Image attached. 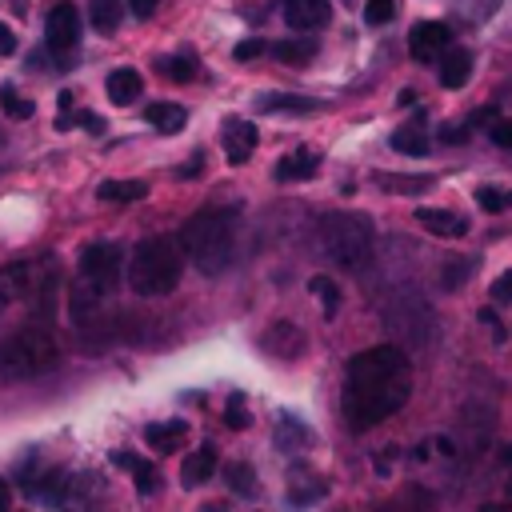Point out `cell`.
<instances>
[{
	"mask_svg": "<svg viewBox=\"0 0 512 512\" xmlns=\"http://www.w3.org/2000/svg\"><path fill=\"white\" fill-rule=\"evenodd\" d=\"M44 40H48L52 52L76 48V40H80V16H76V8H72L68 0L48 12V20H44Z\"/></svg>",
	"mask_w": 512,
	"mask_h": 512,
	"instance_id": "obj_8",
	"label": "cell"
},
{
	"mask_svg": "<svg viewBox=\"0 0 512 512\" xmlns=\"http://www.w3.org/2000/svg\"><path fill=\"white\" fill-rule=\"evenodd\" d=\"M272 52H276L280 64H308L316 56V44H308V40H280V44H272Z\"/></svg>",
	"mask_w": 512,
	"mask_h": 512,
	"instance_id": "obj_25",
	"label": "cell"
},
{
	"mask_svg": "<svg viewBox=\"0 0 512 512\" xmlns=\"http://www.w3.org/2000/svg\"><path fill=\"white\" fill-rule=\"evenodd\" d=\"M228 424H232V428H244V424H248V416H244V404H240V396H236V400L228 404Z\"/></svg>",
	"mask_w": 512,
	"mask_h": 512,
	"instance_id": "obj_35",
	"label": "cell"
},
{
	"mask_svg": "<svg viewBox=\"0 0 512 512\" xmlns=\"http://www.w3.org/2000/svg\"><path fill=\"white\" fill-rule=\"evenodd\" d=\"M476 204L484 212H504L512 204V192H500V188H476Z\"/></svg>",
	"mask_w": 512,
	"mask_h": 512,
	"instance_id": "obj_29",
	"label": "cell"
},
{
	"mask_svg": "<svg viewBox=\"0 0 512 512\" xmlns=\"http://www.w3.org/2000/svg\"><path fill=\"white\" fill-rule=\"evenodd\" d=\"M144 120H148L156 132H164V136H176V132L188 124V112H184L180 104H172V100H156V104L144 108Z\"/></svg>",
	"mask_w": 512,
	"mask_h": 512,
	"instance_id": "obj_18",
	"label": "cell"
},
{
	"mask_svg": "<svg viewBox=\"0 0 512 512\" xmlns=\"http://www.w3.org/2000/svg\"><path fill=\"white\" fill-rule=\"evenodd\" d=\"M36 280H40V272H36V264H28V260H16V264H4V268H0V320H4L24 296L36 292Z\"/></svg>",
	"mask_w": 512,
	"mask_h": 512,
	"instance_id": "obj_7",
	"label": "cell"
},
{
	"mask_svg": "<svg viewBox=\"0 0 512 512\" xmlns=\"http://www.w3.org/2000/svg\"><path fill=\"white\" fill-rule=\"evenodd\" d=\"M416 220H420V228H428L436 236H464L468 232V220L448 212V208H416Z\"/></svg>",
	"mask_w": 512,
	"mask_h": 512,
	"instance_id": "obj_19",
	"label": "cell"
},
{
	"mask_svg": "<svg viewBox=\"0 0 512 512\" xmlns=\"http://www.w3.org/2000/svg\"><path fill=\"white\" fill-rule=\"evenodd\" d=\"M180 272H184L180 252L164 236L136 240L128 252V264H124V280L136 296H168L180 284Z\"/></svg>",
	"mask_w": 512,
	"mask_h": 512,
	"instance_id": "obj_5",
	"label": "cell"
},
{
	"mask_svg": "<svg viewBox=\"0 0 512 512\" xmlns=\"http://www.w3.org/2000/svg\"><path fill=\"white\" fill-rule=\"evenodd\" d=\"M16 52V32L8 24H0V56H12Z\"/></svg>",
	"mask_w": 512,
	"mask_h": 512,
	"instance_id": "obj_36",
	"label": "cell"
},
{
	"mask_svg": "<svg viewBox=\"0 0 512 512\" xmlns=\"http://www.w3.org/2000/svg\"><path fill=\"white\" fill-rule=\"evenodd\" d=\"M184 432H188L184 420H160V424H148V428H144V444H148L152 452L168 456V452H176V448L184 444Z\"/></svg>",
	"mask_w": 512,
	"mask_h": 512,
	"instance_id": "obj_16",
	"label": "cell"
},
{
	"mask_svg": "<svg viewBox=\"0 0 512 512\" xmlns=\"http://www.w3.org/2000/svg\"><path fill=\"white\" fill-rule=\"evenodd\" d=\"M428 120H424V112H416L408 124H400L396 132H392V148L396 152H404V156H424L428 152Z\"/></svg>",
	"mask_w": 512,
	"mask_h": 512,
	"instance_id": "obj_14",
	"label": "cell"
},
{
	"mask_svg": "<svg viewBox=\"0 0 512 512\" xmlns=\"http://www.w3.org/2000/svg\"><path fill=\"white\" fill-rule=\"evenodd\" d=\"M392 16H396V0H368V4H364V20H368L372 28L388 24Z\"/></svg>",
	"mask_w": 512,
	"mask_h": 512,
	"instance_id": "obj_30",
	"label": "cell"
},
{
	"mask_svg": "<svg viewBox=\"0 0 512 512\" xmlns=\"http://www.w3.org/2000/svg\"><path fill=\"white\" fill-rule=\"evenodd\" d=\"M8 504H12V492H8V484L0 480V512H8Z\"/></svg>",
	"mask_w": 512,
	"mask_h": 512,
	"instance_id": "obj_40",
	"label": "cell"
},
{
	"mask_svg": "<svg viewBox=\"0 0 512 512\" xmlns=\"http://www.w3.org/2000/svg\"><path fill=\"white\" fill-rule=\"evenodd\" d=\"M488 136H492V144L512 148V120H492V124H488Z\"/></svg>",
	"mask_w": 512,
	"mask_h": 512,
	"instance_id": "obj_32",
	"label": "cell"
},
{
	"mask_svg": "<svg viewBox=\"0 0 512 512\" xmlns=\"http://www.w3.org/2000/svg\"><path fill=\"white\" fill-rule=\"evenodd\" d=\"M216 472V448L212 444H200L188 460H184V472H180V484L184 488H200L208 476Z\"/></svg>",
	"mask_w": 512,
	"mask_h": 512,
	"instance_id": "obj_20",
	"label": "cell"
},
{
	"mask_svg": "<svg viewBox=\"0 0 512 512\" xmlns=\"http://www.w3.org/2000/svg\"><path fill=\"white\" fill-rule=\"evenodd\" d=\"M316 168H320V152H312V148H292L288 156L276 160L272 176H276V180H308V176H316Z\"/></svg>",
	"mask_w": 512,
	"mask_h": 512,
	"instance_id": "obj_15",
	"label": "cell"
},
{
	"mask_svg": "<svg viewBox=\"0 0 512 512\" xmlns=\"http://www.w3.org/2000/svg\"><path fill=\"white\" fill-rule=\"evenodd\" d=\"M112 460H116L124 472H132V476H136L140 496H152V492L160 488V468H156V464H148V460H140V456H132V452H116Z\"/></svg>",
	"mask_w": 512,
	"mask_h": 512,
	"instance_id": "obj_21",
	"label": "cell"
},
{
	"mask_svg": "<svg viewBox=\"0 0 512 512\" xmlns=\"http://www.w3.org/2000/svg\"><path fill=\"white\" fill-rule=\"evenodd\" d=\"M96 196L112 200V204H136L148 196V184L144 180H104V184H96Z\"/></svg>",
	"mask_w": 512,
	"mask_h": 512,
	"instance_id": "obj_22",
	"label": "cell"
},
{
	"mask_svg": "<svg viewBox=\"0 0 512 512\" xmlns=\"http://www.w3.org/2000/svg\"><path fill=\"white\" fill-rule=\"evenodd\" d=\"M448 44H452V32H448V24H440V20H424V24H416V28L408 32V48H412V56H416L420 64L444 56Z\"/></svg>",
	"mask_w": 512,
	"mask_h": 512,
	"instance_id": "obj_9",
	"label": "cell"
},
{
	"mask_svg": "<svg viewBox=\"0 0 512 512\" xmlns=\"http://www.w3.org/2000/svg\"><path fill=\"white\" fill-rule=\"evenodd\" d=\"M88 20H92L96 32L112 36L120 28V20H124V4L120 0H88Z\"/></svg>",
	"mask_w": 512,
	"mask_h": 512,
	"instance_id": "obj_24",
	"label": "cell"
},
{
	"mask_svg": "<svg viewBox=\"0 0 512 512\" xmlns=\"http://www.w3.org/2000/svg\"><path fill=\"white\" fill-rule=\"evenodd\" d=\"M328 16H332L328 0H284V24L296 32H316L328 24Z\"/></svg>",
	"mask_w": 512,
	"mask_h": 512,
	"instance_id": "obj_11",
	"label": "cell"
},
{
	"mask_svg": "<svg viewBox=\"0 0 512 512\" xmlns=\"http://www.w3.org/2000/svg\"><path fill=\"white\" fill-rule=\"evenodd\" d=\"M308 288H312V292L324 300V312H328V316H336V308H340V288H336L328 276H316Z\"/></svg>",
	"mask_w": 512,
	"mask_h": 512,
	"instance_id": "obj_28",
	"label": "cell"
},
{
	"mask_svg": "<svg viewBox=\"0 0 512 512\" xmlns=\"http://www.w3.org/2000/svg\"><path fill=\"white\" fill-rule=\"evenodd\" d=\"M480 512H512V508H508V504H484Z\"/></svg>",
	"mask_w": 512,
	"mask_h": 512,
	"instance_id": "obj_41",
	"label": "cell"
},
{
	"mask_svg": "<svg viewBox=\"0 0 512 512\" xmlns=\"http://www.w3.org/2000/svg\"><path fill=\"white\" fill-rule=\"evenodd\" d=\"M180 244L196 272L220 276L236 260V212L232 208H204L192 212L180 228Z\"/></svg>",
	"mask_w": 512,
	"mask_h": 512,
	"instance_id": "obj_3",
	"label": "cell"
},
{
	"mask_svg": "<svg viewBox=\"0 0 512 512\" xmlns=\"http://www.w3.org/2000/svg\"><path fill=\"white\" fill-rule=\"evenodd\" d=\"M376 184H380V188H388V192H420V188H428V180H392L388 172H380V176H376Z\"/></svg>",
	"mask_w": 512,
	"mask_h": 512,
	"instance_id": "obj_31",
	"label": "cell"
},
{
	"mask_svg": "<svg viewBox=\"0 0 512 512\" xmlns=\"http://www.w3.org/2000/svg\"><path fill=\"white\" fill-rule=\"evenodd\" d=\"M320 248L336 268H364L372 256V224L360 212H324L316 224Z\"/></svg>",
	"mask_w": 512,
	"mask_h": 512,
	"instance_id": "obj_6",
	"label": "cell"
},
{
	"mask_svg": "<svg viewBox=\"0 0 512 512\" xmlns=\"http://www.w3.org/2000/svg\"><path fill=\"white\" fill-rule=\"evenodd\" d=\"M104 88H108V100H112L116 108H128V104L140 100V92H144V76H140L136 68H112Z\"/></svg>",
	"mask_w": 512,
	"mask_h": 512,
	"instance_id": "obj_13",
	"label": "cell"
},
{
	"mask_svg": "<svg viewBox=\"0 0 512 512\" xmlns=\"http://www.w3.org/2000/svg\"><path fill=\"white\" fill-rule=\"evenodd\" d=\"M256 112H276V116H308V112H320V100L300 96V92H260V96H256Z\"/></svg>",
	"mask_w": 512,
	"mask_h": 512,
	"instance_id": "obj_12",
	"label": "cell"
},
{
	"mask_svg": "<svg viewBox=\"0 0 512 512\" xmlns=\"http://www.w3.org/2000/svg\"><path fill=\"white\" fill-rule=\"evenodd\" d=\"M224 156H228V164H244L252 152H256V144H260V132H256V124L252 120H224Z\"/></svg>",
	"mask_w": 512,
	"mask_h": 512,
	"instance_id": "obj_10",
	"label": "cell"
},
{
	"mask_svg": "<svg viewBox=\"0 0 512 512\" xmlns=\"http://www.w3.org/2000/svg\"><path fill=\"white\" fill-rule=\"evenodd\" d=\"M156 4H160V0H128V8H132V16H136V20H148Z\"/></svg>",
	"mask_w": 512,
	"mask_h": 512,
	"instance_id": "obj_37",
	"label": "cell"
},
{
	"mask_svg": "<svg viewBox=\"0 0 512 512\" xmlns=\"http://www.w3.org/2000/svg\"><path fill=\"white\" fill-rule=\"evenodd\" d=\"M200 168H204V156L196 152V156H192V160H188V164L180 168V176H192V172H200Z\"/></svg>",
	"mask_w": 512,
	"mask_h": 512,
	"instance_id": "obj_39",
	"label": "cell"
},
{
	"mask_svg": "<svg viewBox=\"0 0 512 512\" xmlns=\"http://www.w3.org/2000/svg\"><path fill=\"white\" fill-rule=\"evenodd\" d=\"M196 56L192 52H168V56H156V72L160 76H168V80H176V84H188L192 76H196Z\"/></svg>",
	"mask_w": 512,
	"mask_h": 512,
	"instance_id": "obj_23",
	"label": "cell"
},
{
	"mask_svg": "<svg viewBox=\"0 0 512 512\" xmlns=\"http://www.w3.org/2000/svg\"><path fill=\"white\" fill-rule=\"evenodd\" d=\"M60 360V344L48 328L44 316L20 324L16 332H8L0 340V380H32L44 376L48 368H56Z\"/></svg>",
	"mask_w": 512,
	"mask_h": 512,
	"instance_id": "obj_4",
	"label": "cell"
},
{
	"mask_svg": "<svg viewBox=\"0 0 512 512\" xmlns=\"http://www.w3.org/2000/svg\"><path fill=\"white\" fill-rule=\"evenodd\" d=\"M124 264H128V252L116 240H96V244H88L80 252L76 280L68 288V316L76 324H88L112 300L116 284L124 280Z\"/></svg>",
	"mask_w": 512,
	"mask_h": 512,
	"instance_id": "obj_2",
	"label": "cell"
},
{
	"mask_svg": "<svg viewBox=\"0 0 512 512\" xmlns=\"http://www.w3.org/2000/svg\"><path fill=\"white\" fill-rule=\"evenodd\" d=\"M224 480L232 484L236 496H252V492H256V476H252L248 464H228V468H224Z\"/></svg>",
	"mask_w": 512,
	"mask_h": 512,
	"instance_id": "obj_27",
	"label": "cell"
},
{
	"mask_svg": "<svg viewBox=\"0 0 512 512\" xmlns=\"http://www.w3.org/2000/svg\"><path fill=\"white\" fill-rule=\"evenodd\" d=\"M508 492H512V480H508Z\"/></svg>",
	"mask_w": 512,
	"mask_h": 512,
	"instance_id": "obj_43",
	"label": "cell"
},
{
	"mask_svg": "<svg viewBox=\"0 0 512 512\" xmlns=\"http://www.w3.org/2000/svg\"><path fill=\"white\" fill-rule=\"evenodd\" d=\"M76 120H80V124H84L88 132H96V136L104 132V120H100V116H88V112H84V116H76Z\"/></svg>",
	"mask_w": 512,
	"mask_h": 512,
	"instance_id": "obj_38",
	"label": "cell"
},
{
	"mask_svg": "<svg viewBox=\"0 0 512 512\" xmlns=\"http://www.w3.org/2000/svg\"><path fill=\"white\" fill-rule=\"evenodd\" d=\"M472 76V52L468 48H448L440 56V84L444 88H464Z\"/></svg>",
	"mask_w": 512,
	"mask_h": 512,
	"instance_id": "obj_17",
	"label": "cell"
},
{
	"mask_svg": "<svg viewBox=\"0 0 512 512\" xmlns=\"http://www.w3.org/2000/svg\"><path fill=\"white\" fill-rule=\"evenodd\" d=\"M0 108H4L12 120H28V116L36 112V108H32V100H24L12 84H4V88H0Z\"/></svg>",
	"mask_w": 512,
	"mask_h": 512,
	"instance_id": "obj_26",
	"label": "cell"
},
{
	"mask_svg": "<svg viewBox=\"0 0 512 512\" xmlns=\"http://www.w3.org/2000/svg\"><path fill=\"white\" fill-rule=\"evenodd\" d=\"M260 52H264V40H240L232 56H236V60H252V56H260Z\"/></svg>",
	"mask_w": 512,
	"mask_h": 512,
	"instance_id": "obj_34",
	"label": "cell"
},
{
	"mask_svg": "<svg viewBox=\"0 0 512 512\" xmlns=\"http://www.w3.org/2000/svg\"><path fill=\"white\" fill-rule=\"evenodd\" d=\"M408 392H412L408 356L396 344L364 348L348 360L344 372V420L352 428H372L396 416L408 404Z\"/></svg>",
	"mask_w": 512,
	"mask_h": 512,
	"instance_id": "obj_1",
	"label": "cell"
},
{
	"mask_svg": "<svg viewBox=\"0 0 512 512\" xmlns=\"http://www.w3.org/2000/svg\"><path fill=\"white\" fill-rule=\"evenodd\" d=\"M200 512H228V508H224V504H204Z\"/></svg>",
	"mask_w": 512,
	"mask_h": 512,
	"instance_id": "obj_42",
	"label": "cell"
},
{
	"mask_svg": "<svg viewBox=\"0 0 512 512\" xmlns=\"http://www.w3.org/2000/svg\"><path fill=\"white\" fill-rule=\"evenodd\" d=\"M492 300H496V304H512V272H500V276H496Z\"/></svg>",
	"mask_w": 512,
	"mask_h": 512,
	"instance_id": "obj_33",
	"label": "cell"
}]
</instances>
